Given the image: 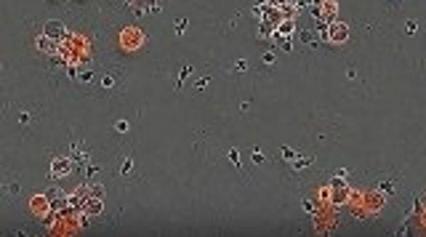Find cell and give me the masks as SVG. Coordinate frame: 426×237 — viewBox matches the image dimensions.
Returning <instances> with one entry per match:
<instances>
[{"mask_svg": "<svg viewBox=\"0 0 426 237\" xmlns=\"http://www.w3.org/2000/svg\"><path fill=\"white\" fill-rule=\"evenodd\" d=\"M283 157H285V160H296V152H293L291 147H285L283 149Z\"/></svg>", "mask_w": 426, "mask_h": 237, "instance_id": "obj_11", "label": "cell"}, {"mask_svg": "<svg viewBox=\"0 0 426 237\" xmlns=\"http://www.w3.org/2000/svg\"><path fill=\"white\" fill-rule=\"evenodd\" d=\"M131 168H133V163H131V157H128V160L123 163V173H131Z\"/></svg>", "mask_w": 426, "mask_h": 237, "instance_id": "obj_13", "label": "cell"}, {"mask_svg": "<svg viewBox=\"0 0 426 237\" xmlns=\"http://www.w3.org/2000/svg\"><path fill=\"white\" fill-rule=\"evenodd\" d=\"M229 157H232V163H234V166H240V157H237V149H232V152H229Z\"/></svg>", "mask_w": 426, "mask_h": 237, "instance_id": "obj_15", "label": "cell"}, {"mask_svg": "<svg viewBox=\"0 0 426 237\" xmlns=\"http://www.w3.org/2000/svg\"><path fill=\"white\" fill-rule=\"evenodd\" d=\"M264 3H266V5H274V8H280V5L285 3V0H264Z\"/></svg>", "mask_w": 426, "mask_h": 237, "instance_id": "obj_14", "label": "cell"}, {"mask_svg": "<svg viewBox=\"0 0 426 237\" xmlns=\"http://www.w3.org/2000/svg\"><path fill=\"white\" fill-rule=\"evenodd\" d=\"M336 11H338V5H336V0H323V3H317V5H312V16L317 19V22H336Z\"/></svg>", "mask_w": 426, "mask_h": 237, "instance_id": "obj_1", "label": "cell"}, {"mask_svg": "<svg viewBox=\"0 0 426 237\" xmlns=\"http://www.w3.org/2000/svg\"><path fill=\"white\" fill-rule=\"evenodd\" d=\"M101 208H104V203H101V197H91V200H88V205H85V213H88V216H99L101 213Z\"/></svg>", "mask_w": 426, "mask_h": 237, "instance_id": "obj_6", "label": "cell"}, {"mask_svg": "<svg viewBox=\"0 0 426 237\" xmlns=\"http://www.w3.org/2000/svg\"><path fill=\"white\" fill-rule=\"evenodd\" d=\"M69 77H72V80H77V83H88V80H91V72H88V69L80 72V69L75 67V64H72V67H69Z\"/></svg>", "mask_w": 426, "mask_h": 237, "instance_id": "obj_8", "label": "cell"}, {"mask_svg": "<svg viewBox=\"0 0 426 237\" xmlns=\"http://www.w3.org/2000/svg\"><path fill=\"white\" fill-rule=\"evenodd\" d=\"M346 37H349V27H346L344 22H330L328 24V30H325V40L328 43H333V45H341V43H346Z\"/></svg>", "mask_w": 426, "mask_h": 237, "instance_id": "obj_2", "label": "cell"}, {"mask_svg": "<svg viewBox=\"0 0 426 237\" xmlns=\"http://www.w3.org/2000/svg\"><path fill=\"white\" fill-rule=\"evenodd\" d=\"M296 163V168H304V166H309V157H301V160H293Z\"/></svg>", "mask_w": 426, "mask_h": 237, "instance_id": "obj_12", "label": "cell"}, {"mask_svg": "<svg viewBox=\"0 0 426 237\" xmlns=\"http://www.w3.org/2000/svg\"><path fill=\"white\" fill-rule=\"evenodd\" d=\"M72 168H75V163H72V157H56L54 163H51V176L54 179H67L72 173Z\"/></svg>", "mask_w": 426, "mask_h": 237, "instance_id": "obj_3", "label": "cell"}, {"mask_svg": "<svg viewBox=\"0 0 426 237\" xmlns=\"http://www.w3.org/2000/svg\"><path fill=\"white\" fill-rule=\"evenodd\" d=\"M128 5H133L136 11H144V8H149V5H155L152 0H128Z\"/></svg>", "mask_w": 426, "mask_h": 237, "instance_id": "obj_9", "label": "cell"}, {"mask_svg": "<svg viewBox=\"0 0 426 237\" xmlns=\"http://www.w3.org/2000/svg\"><path fill=\"white\" fill-rule=\"evenodd\" d=\"M69 157H72V163L75 166H85V160H88V149L83 147V144H72V149H69Z\"/></svg>", "mask_w": 426, "mask_h": 237, "instance_id": "obj_5", "label": "cell"}, {"mask_svg": "<svg viewBox=\"0 0 426 237\" xmlns=\"http://www.w3.org/2000/svg\"><path fill=\"white\" fill-rule=\"evenodd\" d=\"M43 35H48L51 40H64V37H67V27H64V22H59V19H51V22H45Z\"/></svg>", "mask_w": 426, "mask_h": 237, "instance_id": "obj_4", "label": "cell"}, {"mask_svg": "<svg viewBox=\"0 0 426 237\" xmlns=\"http://www.w3.org/2000/svg\"><path fill=\"white\" fill-rule=\"evenodd\" d=\"M115 131H117V134H126V131H128V123H126V120H117V123H115Z\"/></svg>", "mask_w": 426, "mask_h": 237, "instance_id": "obj_10", "label": "cell"}, {"mask_svg": "<svg viewBox=\"0 0 426 237\" xmlns=\"http://www.w3.org/2000/svg\"><path fill=\"white\" fill-rule=\"evenodd\" d=\"M261 160H264V155H261L259 149H253V163H261Z\"/></svg>", "mask_w": 426, "mask_h": 237, "instance_id": "obj_16", "label": "cell"}, {"mask_svg": "<svg viewBox=\"0 0 426 237\" xmlns=\"http://www.w3.org/2000/svg\"><path fill=\"white\" fill-rule=\"evenodd\" d=\"M333 189H336V195H333V197H336V203H338V200H346V195H349V187H346V184L341 181V179H333Z\"/></svg>", "mask_w": 426, "mask_h": 237, "instance_id": "obj_7", "label": "cell"}]
</instances>
